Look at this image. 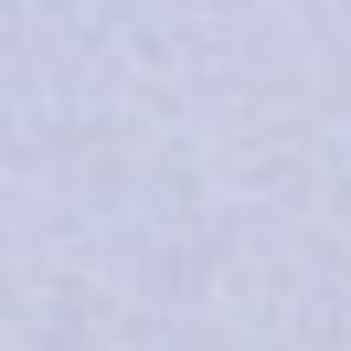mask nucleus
<instances>
[]
</instances>
